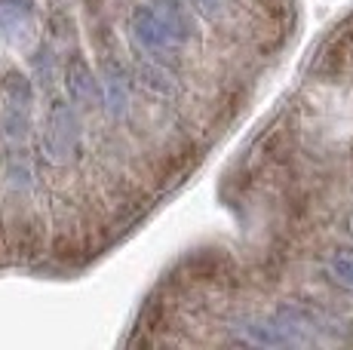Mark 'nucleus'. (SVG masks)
<instances>
[{
    "label": "nucleus",
    "mask_w": 353,
    "mask_h": 350,
    "mask_svg": "<svg viewBox=\"0 0 353 350\" xmlns=\"http://www.w3.org/2000/svg\"><path fill=\"white\" fill-rule=\"evenodd\" d=\"M99 90H101L105 111L111 117H123L129 105V74L111 52H105L99 62Z\"/></svg>",
    "instance_id": "6"
},
{
    "label": "nucleus",
    "mask_w": 353,
    "mask_h": 350,
    "mask_svg": "<svg viewBox=\"0 0 353 350\" xmlns=\"http://www.w3.org/2000/svg\"><path fill=\"white\" fill-rule=\"evenodd\" d=\"M151 6L157 10V16L181 40L196 37V22H194V12H191V0H151Z\"/></svg>",
    "instance_id": "11"
},
{
    "label": "nucleus",
    "mask_w": 353,
    "mask_h": 350,
    "mask_svg": "<svg viewBox=\"0 0 353 350\" xmlns=\"http://www.w3.org/2000/svg\"><path fill=\"white\" fill-rule=\"evenodd\" d=\"M65 90H68V99L74 102V107H90L92 99L99 96L101 102V90H99V77H92V68L80 52H71L65 62Z\"/></svg>",
    "instance_id": "9"
},
{
    "label": "nucleus",
    "mask_w": 353,
    "mask_h": 350,
    "mask_svg": "<svg viewBox=\"0 0 353 350\" xmlns=\"http://www.w3.org/2000/svg\"><path fill=\"white\" fill-rule=\"evenodd\" d=\"M129 28H132L135 43H139L148 56H157L163 62H166V56L169 59L179 56L181 43H185V40L157 16L154 6H135L132 16H129Z\"/></svg>",
    "instance_id": "3"
},
{
    "label": "nucleus",
    "mask_w": 353,
    "mask_h": 350,
    "mask_svg": "<svg viewBox=\"0 0 353 350\" xmlns=\"http://www.w3.org/2000/svg\"><path fill=\"white\" fill-rule=\"evenodd\" d=\"M77 145H80V126L74 102L71 99H52L43 126V157L52 166H65L74 160Z\"/></svg>",
    "instance_id": "2"
},
{
    "label": "nucleus",
    "mask_w": 353,
    "mask_h": 350,
    "mask_svg": "<svg viewBox=\"0 0 353 350\" xmlns=\"http://www.w3.org/2000/svg\"><path fill=\"white\" fill-rule=\"evenodd\" d=\"M329 274L335 282H341L344 289L353 292V255L350 252H338L329 258Z\"/></svg>",
    "instance_id": "12"
},
{
    "label": "nucleus",
    "mask_w": 353,
    "mask_h": 350,
    "mask_svg": "<svg viewBox=\"0 0 353 350\" xmlns=\"http://www.w3.org/2000/svg\"><path fill=\"white\" fill-rule=\"evenodd\" d=\"M234 332L243 344L252 347H304L314 341L289 320H283L280 313H276V320H240Z\"/></svg>",
    "instance_id": "4"
},
{
    "label": "nucleus",
    "mask_w": 353,
    "mask_h": 350,
    "mask_svg": "<svg viewBox=\"0 0 353 350\" xmlns=\"http://www.w3.org/2000/svg\"><path fill=\"white\" fill-rule=\"evenodd\" d=\"M350 227H353V215H350Z\"/></svg>",
    "instance_id": "14"
},
{
    "label": "nucleus",
    "mask_w": 353,
    "mask_h": 350,
    "mask_svg": "<svg viewBox=\"0 0 353 350\" xmlns=\"http://www.w3.org/2000/svg\"><path fill=\"white\" fill-rule=\"evenodd\" d=\"M191 3H194V10L206 19H219L221 12H225V0H191Z\"/></svg>",
    "instance_id": "13"
},
{
    "label": "nucleus",
    "mask_w": 353,
    "mask_h": 350,
    "mask_svg": "<svg viewBox=\"0 0 353 350\" xmlns=\"http://www.w3.org/2000/svg\"><path fill=\"white\" fill-rule=\"evenodd\" d=\"M230 271V258L221 249H196L181 261V274L188 282H221Z\"/></svg>",
    "instance_id": "10"
},
{
    "label": "nucleus",
    "mask_w": 353,
    "mask_h": 350,
    "mask_svg": "<svg viewBox=\"0 0 353 350\" xmlns=\"http://www.w3.org/2000/svg\"><path fill=\"white\" fill-rule=\"evenodd\" d=\"M3 237L19 261H34L43 252V225L37 215H10L3 221Z\"/></svg>",
    "instance_id": "5"
},
{
    "label": "nucleus",
    "mask_w": 353,
    "mask_h": 350,
    "mask_svg": "<svg viewBox=\"0 0 353 350\" xmlns=\"http://www.w3.org/2000/svg\"><path fill=\"white\" fill-rule=\"evenodd\" d=\"M132 77L141 90L151 92V96H157V99H175L179 90H181L179 80H175V74L169 71L166 62L157 59V56H139L135 59Z\"/></svg>",
    "instance_id": "8"
},
{
    "label": "nucleus",
    "mask_w": 353,
    "mask_h": 350,
    "mask_svg": "<svg viewBox=\"0 0 353 350\" xmlns=\"http://www.w3.org/2000/svg\"><path fill=\"white\" fill-rule=\"evenodd\" d=\"M31 105L34 90L28 74L19 68L3 71L0 77V130L6 141H22L31 130Z\"/></svg>",
    "instance_id": "1"
},
{
    "label": "nucleus",
    "mask_w": 353,
    "mask_h": 350,
    "mask_svg": "<svg viewBox=\"0 0 353 350\" xmlns=\"http://www.w3.org/2000/svg\"><path fill=\"white\" fill-rule=\"evenodd\" d=\"M0 34L12 46H28L37 37L34 0H0Z\"/></svg>",
    "instance_id": "7"
}]
</instances>
